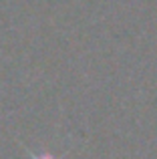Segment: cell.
I'll return each instance as SVG.
<instances>
[{
	"label": "cell",
	"mask_w": 157,
	"mask_h": 159,
	"mask_svg": "<svg viewBox=\"0 0 157 159\" xmlns=\"http://www.w3.org/2000/svg\"><path fill=\"white\" fill-rule=\"evenodd\" d=\"M34 159H55V157H52V155H40V157H38V155H36Z\"/></svg>",
	"instance_id": "obj_1"
}]
</instances>
